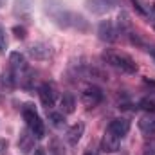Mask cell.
<instances>
[{
	"label": "cell",
	"instance_id": "8fae6325",
	"mask_svg": "<svg viewBox=\"0 0 155 155\" xmlns=\"http://www.w3.org/2000/svg\"><path fill=\"white\" fill-rule=\"evenodd\" d=\"M83 132H85V124L83 123H76L74 126H71L67 130V135H65L67 143L71 146H76L78 143H79V139H81V135H83Z\"/></svg>",
	"mask_w": 155,
	"mask_h": 155
},
{
	"label": "cell",
	"instance_id": "83f0119b",
	"mask_svg": "<svg viewBox=\"0 0 155 155\" xmlns=\"http://www.w3.org/2000/svg\"><path fill=\"white\" fill-rule=\"evenodd\" d=\"M83 155H97V153H96L94 150H87V152H85V153H83Z\"/></svg>",
	"mask_w": 155,
	"mask_h": 155
},
{
	"label": "cell",
	"instance_id": "44dd1931",
	"mask_svg": "<svg viewBox=\"0 0 155 155\" xmlns=\"http://www.w3.org/2000/svg\"><path fill=\"white\" fill-rule=\"evenodd\" d=\"M139 108H143V110H146V112H155V101H152V99L146 96V97H143V99L139 101Z\"/></svg>",
	"mask_w": 155,
	"mask_h": 155
},
{
	"label": "cell",
	"instance_id": "7c38bea8",
	"mask_svg": "<svg viewBox=\"0 0 155 155\" xmlns=\"http://www.w3.org/2000/svg\"><path fill=\"white\" fill-rule=\"evenodd\" d=\"M35 135L33 134H29L27 130L25 132H22L20 134V139H18V146H20V150L24 152V153H31V150H35Z\"/></svg>",
	"mask_w": 155,
	"mask_h": 155
},
{
	"label": "cell",
	"instance_id": "6da1fadb",
	"mask_svg": "<svg viewBox=\"0 0 155 155\" xmlns=\"http://www.w3.org/2000/svg\"><path fill=\"white\" fill-rule=\"evenodd\" d=\"M43 9H45V13L52 18V22H54L56 25H60V27H74L78 31H87V29H88L87 20H85L81 15L65 9L60 0H45Z\"/></svg>",
	"mask_w": 155,
	"mask_h": 155
},
{
	"label": "cell",
	"instance_id": "d6986e66",
	"mask_svg": "<svg viewBox=\"0 0 155 155\" xmlns=\"http://www.w3.org/2000/svg\"><path fill=\"white\" fill-rule=\"evenodd\" d=\"M9 63H11V69H24V54L22 52H18V51H15V52H11L9 54Z\"/></svg>",
	"mask_w": 155,
	"mask_h": 155
},
{
	"label": "cell",
	"instance_id": "d4e9b609",
	"mask_svg": "<svg viewBox=\"0 0 155 155\" xmlns=\"http://www.w3.org/2000/svg\"><path fill=\"white\" fill-rule=\"evenodd\" d=\"M5 47H7V40H5V33H4V29L0 27V51H5Z\"/></svg>",
	"mask_w": 155,
	"mask_h": 155
},
{
	"label": "cell",
	"instance_id": "ac0fdd59",
	"mask_svg": "<svg viewBox=\"0 0 155 155\" xmlns=\"http://www.w3.org/2000/svg\"><path fill=\"white\" fill-rule=\"evenodd\" d=\"M22 114H24V119H25V123H27V126L36 119V117H40L38 114H36V108L31 105V103H27V105H24V110H22Z\"/></svg>",
	"mask_w": 155,
	"mask_h": 155
},
{
	"label": "cell",
	"instance_id": "4316f807",
	"mask_svg": "<svg viewBox=\"0 0 155 155\" xmlns=\"http://www.w3.org/2000/svg\"><path fill=\"white\" fill-rule=\"evenodd\" d=\"M5 148H7V141L5 139H0V155H4Z\"/></svg>",
	"mask_w": 155,
	"mask_h": 155
},
{
	"label": "cell",
	"instance_id": "2e32d148",
	"mask_svg": "<svg viewBox=\"0 0 155 155\" xmlns=\"http://www.w3.org/2000/svg\"><path fill=\"white\" fill-rule=\"evenodd\" d=\"M139 128H141V132H143L144 135H148V137L155 135V117H143V119L139 121Z\"/></svg>",
	"mask_w": 155,
	"mask_h": 155
},
{
	"label": "cell",
	"instance_id": "ffe728a7",
	"mask_svg": "<svg viewBox=\"0 0 155 155\" xmlns=\"http://www.w3.org/2000/svg\"><path fill=\"white\" fill-rule=\"evenodd\" d=\"M85 74L90 78V79H101V81H107L108 79V76L101 69H96V67H87L85 69Z\"/></svg>",
	"mask_w": 155,
	"mask_h": 155
},
{
	"label": "cell",
	"instance_id": "9c48e42d",
	"mask_svg": "<svg viewBox=\"0 0 155 155\" xmlns=\"http://www.w3.org/2000/svg\"><path fill=\"white\" fill-rule=\"evenodd\" d=\"M40 99H41V105L49 110V108H52L54 107V88L49 85V83H43L41 87H40Z\"/></svg>",
	"mask_w": 155,
	"mask_h": 155
},
{
	"label": "cell",
	"instance_id": "4fadbf2b",
	"mask_svg": "<svg viewBox=\"0 0 155 155\" xmlns=\"http://www.w3.org/2000/svg\"><path fill=\"white\" fill-rule=\"evenodd\" d=\"M33 4L35 0H15V15H20L24 18H29L31 15V9H33Z\"/></svg>",
	"mask_w": 155,
	"mask_h": 155
},
{
	"label": "cell",
	"instance_id": "5b68a950",
	"mask_svg": "<svg viewBox=\"0 0 155 155\" xmlns=\"http://www.w3.org/2000/svg\"><path fill=\"white\" fill-rule=\"evenodd\" d=\"M97 36L101 41H107V43H112L117 40V29L114 27V24L110 20H103L97 27Z\"/></svg>",
	"mask_w": 155,
	"mask_h": 155
},
{
	"label": "cell",
	"instance_id": "7a4b0ae2",
	"mask_svg": "<svg viewBox=\"0 0 155 155\" xmlns=\"http://www.w3.org/2000/svg\"><path fill=\"white\" fill-rule=\"evenodd\" d=\"M101 60L105 63H108L110 67H114L117 71L124 72V74H135L137 72V63L123 52H116V51H105L101 54Z\"/></svg>",
	"mask_w": 155,
	"mask_h": 155
},
{
	"label": "cell",
	"instance_id": "8992f818",
	"mask_svg": "<svg viewBox=\"0 0 155 155\" xmlns=\"http://www.w3.org/2000/svg\"><path fill=\"white\" fill-rule=\"evenodd\" d=\"M119 146H121V137H117V135L110 134L107 130V134L101 139V150L105 153H116L117 150H119Z\"/></svg>",
	"mask_w": 155,
	"mask_h": 155
},
{
	"label": "cell",
	"instance_id": "7402d4cb",
	"mask_svg": "<svg viewBox=\"0 0 155 155\" xmlns=\"http://www.w3.org/2000/svg\"><path fill=\"white\" fill-rule=\"evenodd\" d=\"M49 119L52 121V124H54V126H63V124H65V117H63L61 112H51Z\"/></svg>",
	"mask_w": 155,
	"mask_h": 155
},
{
	"label": "cell",
	"instance_id": "cb8c5ba5",
	"mask_svg": "<svg viewBox=\"0 0 155 155\" xmlns=\"http://www.w3.org/2000/svg\"><path fill=\"white\" fill-rule=\"evenodd\" d=\"M13 35H15L16 38L24 40L27 33H25V27H22V25H15V27H13Z\"/></svg>",
	"mask_w": 155,
	"mask_h": 155
},
{
	"label": "cell",
	"instance_id": "277c9868",
	"mask_svg": "<svg viewBox=\"0 0 155 155\" xmlns=\"http://www.w3.org/2000/svg\"><path fill=\"white\" fill-rule=\"evenodd\" d=\"M81 101L90 108V107H96V105H99L101 101H103V90L99 88V87H88V88H85L83 90V94H81Z\"/></svg>",
	"mask_w": 155,
	"mask_h": 155
},
{
	"label": "cell",
	"instance_id": "5bb4252c",
	"mask_svg": "<svg viewBox=\"0 0 155 155\" xmlns=\"http://www.w3.org/2000/svg\"><path fill=\"white\" fill-rule=\"evenodd\" d=\"M60 110L61 114H72L76 110V99L72 94H63L60 99Z\"/></svg>",
	"mask_w": 155,
	"mask_h": 155
},
{
	"label": "cell",
	"instance_id": "484cf974",
	"mask_svg": "<svg viewBox=\"0 0 155 155\" xmlns=\"http://www.w3.org/2000/svg\"><path fill=\"white\" fill-rule=\"evenodd\" d=\"M132 4H134V7H135V11L139 13V15H146V11L143 9V5L139 4V0H132Z\"/></svg>",
	"mask_w": 155,
	"mask_h": 155
},
{
	"label": "cell",
	"instance_id": "e0dca14e",
	"mask_svg": "<svg viewBox=\"0 0 155 155\" xmlns=\"http://www.w3.org/2000/svg\"><path fill=\"white\" fill-rule=\"evenodd\" d=\"M29 130H31V134L36 137V139H43V135H45V126H43V121L36 117L31 124H29Z\"/></svg>",
	"mask_w": 155,
	"mask_h": 155
},
{
	"label": "cell",
	"instance_id": "ba28073f",
	"mask_svg": "<svg viewBox=\"0 0 155 155\" xmlns=\"http://www.w3.org/2000/svg\"><path fill=\"white\" fill-rule=\"evenodd\" d=\"M110 134H114L117 137H123V135H126L128 134V130H130V121L128 119H123V117H119V119H114L110 124H108V128H107Z\"/></svg>",
	"mask_w": 155,
	"mask_h": 155
},
{
	"label": "cell",
	"instance_id": "9a60e30c",
	"mask_svg": "<svg viewBox=\"0 0 155 155\" xmlns=\"http://www.w3.org/2000/svg\"><path fill=\"white\" fill-rule=\"evenodd\" d=\"M18 79H20V85L25 88V90H31L33 88V81H35V72L29 69V67H25L24 65V72L22 74H18Z\"/></svg>",
	"mask_w": 155,
	"mask_h": 155
},
{
	"label": "cell",
	"instance_id": "3957f363",
	"mask_svg": "<svg viewBox=\"0 0 155 155\" xmlns=\"http://www.w3.org/2000/svg\"><path fill=\"white\" fill-rule=\"evenodd\" d=\"M117 0H85V5L94 15H105L114 9Z\"/></svg>",
	"mask_w": 155,
	"mask_h": 155
},
{
	"label": "cell",
	"instance_id": "52a82bcc",
	"mask_svg": "<svg viewBox=\"0 0 155 155\" xmlns=\"http://www.w3.org/2000/svg\"><path fill=\"white\" fill-rule=\"evenodd\" d=\"M27 52H29L31 58H35V60H40V61H41V60H47V58L51 56L52 51H51V47H49L47 43H41V41H40V43H33V45L29 47Z\"/></svg>",
	"mask_w": 155,
	"mask_h": 155
},
{
	"label": "cell",
	"instance_id": "f1b7e54d",
	"mask_svg": "<svg viewBox=\"0 0 155 155\" xmlns=\"http://www.w3.org/2000/svg\"><path fill=\"white\" fill-rule=\"evenodd\" d=\"M36 155H45V152L43 150H36Z\"/></svg>",
	"mask_w": 155,
	"mask_h": 155
},
{
	"label": "cell",
	"instance_id": "603a6c76",
	"mask_svg": "<svg viewBox=\"0 0 155 155\" xmlns=\"http://www.w3.org/2000/svg\"><path fill=\"white\" fill-rule=\"evenodd\" d=\"M144 155H155V137H152L150 143L144 144Z\"/></svg>",
	"mask_w": 155,
	"mask_h": 155
},
{
	"label": "cell",
	"instance_id": "30bf717a",
	"mask_svg": "<svg viewBox=\"0 0 155 155\" xmlns=\"http://www.w3.org/2000/svg\"><path fill=\"white\" fill-rule=\"evenodd\" d=\"M132 33V20L128 16V13L121 11L119 16H117V35L121 36H128Z\"/></svg>",
	"mask_w": 155,
	"mask_h": 155
},
{
	"label": "cell",
	"instance_id": "f546056e",
	"mask_svg": "<svg viewBox=\"0 0 155 155\" xmlns=\"http://www.w3.org/2000/svg\"><path fill=\"white\" fill-rule=\"evenodd\" d=\"M4 2H5V0H0V5H2V4H4Z\"/></svg>",
	"mask_w": 155,
	"mask_h": 155
}]
</instances>
